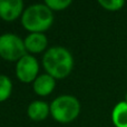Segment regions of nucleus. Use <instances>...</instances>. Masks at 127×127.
<instances>
[{"mask_svg": "<svg viewBox=\"0 0 127 127\" xmlns=\"http://www.w3.org/2000/svg\"><path fill=\"white\" fill-rule=\"evenodd\" d=\"M42 64L54 78H65L70 74L74 66V59L69 51L64 47H53L48 49L42 57Z\"/></svg>", "mask_w": 127, "mask_h": 127, "instance_id": "obj_1", "label": "nucleus"}, {"mask_svg": "<svg viewBox=\"0 0 127 127\" xmlns=\"http://www.w3.org/2000/svg\"><path fill=\"white\" fill-rule=\"evenodd\" d=\"M54 16L51 9L46 4L37 3L29 6L21 16V24L24 28L32 32H40L47 30L51 26Z\"/></svg>", "mask_w": 127, "mask_h": 127, "instance_id": "obj_2", "label": "nucleus"}, {"mask_svg": "<svg viewBox=\"0 0 127 127\" xmlns=\"http://www.w3.org/2000/svg\"><path fill=\"white\" fill-rule=\"evenodd\" d=\"M80 112V104L78 99L70 95L59 96L51 103V116L59 123H69L74 121Z\"/></svg>", "mask_w": 127, "mask_h": 127, "instance_id": "obj_3", "label": "nucleus"}, {"mask_svg": "<svg viewBox=\"0 0 127 127\" xmlns=\"http://www.w3.org/2000/svg\"><path fill=\"white\" fill-rule=\"evenodd\" d=\"M0 56L9 62H16L26 56V46L21 38L13 33L0 36Z\"/></svg>", "mask_w": 127, "mask_h": 127, "instance_id": "obj_4", "label": "nucleus"}, {"mask_svg": "<svg viewBox=\"0 0 127 127\" xmlns=\"http://www.w3.org/2000/svg\"><path fill=\"white\" fill-rule=\"evenodd\" d=\"M39 70L38 62L33 56L26 55L19 59L16 65V75L22 83H31L36 80V76Z\"/></svg>", "mask_w": 127, "mask_h": 127, "instance_id": "obj_5", "label": "nucleus"}, {"mask_svg": "<svg viewBox=\"0 0 127 127\" xmlns=\"http://www.w3.org/2000/svg\"><path fill=\"white\" fill-rule=\"evenodd\" d=\"M22 8L24 2L21 0H0V18L12 21L20 16Z\"/></svg>", "mask_w": 127, "mask_h": 127, "instance_id": "obj_6", "label": "nucleus"}, {"mask_svg": "<svg viewBox=\"0 0 127 127\" xmlns=\"http://www.w3.org/2000/svg\"><path fill=\"white\" fill-rule=\"evenodd\" d=\"M55 85L56 83L54 77H51L48 74L40 75L33 81V90L39 96H47L54 90Z\"/></svg>", "mask_w": 127, "mask_h": 127, "instance_id": "obj_7", "label": "nucleus"}, {"mask_svg": "<svg viewBox=\"0 0 127 127\" xmlns=\"http://www.w3.org/2000/svg\"><path fill=\"white\" fill-rule=\"evenodd\" d=\"M47 44H48V41H47L46 36L40 32H32L27 36L25 39L26 49H28L30 53L33 54L41 53L47 47Z\"/></svg>", "mask_w": 127, "mask_h": 127, "instance_id": "obj_8", "label": "nucleus"}, {"mask_svg": "<svg viewBox=\"0 0 127 127\" xmlns=\"http://www.w3.org/2000/svg\"><path fill=\"white\" fill-rule=\"evenodd\" d=\"M49 112H50V106L41 100L32 101L28 107V116L32 121H42L48 116Z\"/></svg>", "mask_w": 127, "mask_h": 127, "instance_id": "obj_9", "label": "nucleus"}, {"mask_svg": "<svg viewBox=\"0 0 127 127\" xmlns=\"http://www.w3.org/2000/svg\"><path fill=\"white\" fill-rule=\"evenodd\" d=\"M113 123L116 127H127V103L121 101L114 107L112 113Z\"/></svg>", "mask_w": 127, "mask_h": 127, "instance_id": "obj_10", "label": "nucleus"}, {"mask_svg": "<svg viewBox=\"0 0 127 127\" xmlns=\"http://www.w3.org/2000/svg\"><path fill=\"white\" fill-rule=\"evenodd\" d=\"M12 89L11 80L4 75H0V103L9 98Z\"/></svg>", "mask_w": 127, "mask_h": 127, "instance_id": "obj_11", "label": "nucleus"}, {"mask_svg": "<svg viewBox=\"0 0 127 127\" xmlns=\"http://www.w3.org/2000/svg\"><path fill=\"white\" fill-rule=\"evenodd\" d=\"M99 4H100L103 8L107 9V10L116 11V10L122 9V7L125 4V2H124L123 0H100Z\"/></svg>", "mask_w": 127, "mask_h": 127, "instance_id": "obj_12", "label": "nucleus"}, {"mask_svg": "<svg viewBox=\"0 0 127 127\" xmlns=\"http://www.w3.org/2000/svg\"><path fill=\"white\" fill-rule=\"evenodd\" d=\"M70 3H71L70 0H47L45 2V4L51 10H63L67 8Z\"/></svg>", "mask_w": 127, "mask_h": 127, "instance_id": "obj_13", "label": "nucleus"}, {"mask_svg": "<svg viewBox=\"0 0 127 127\" xmlns=\"http://www.w3.org/2000/svg\"><path fill=\"white\" fill-rule=\"evenodd\" d=\"M125 101H126V103H127V94H126V100H125Z\"/></svg>", "mask_w": 127, "mask_h": 127, "instance_id": "obj_14", "label": "nucleus"}]
</instances>
